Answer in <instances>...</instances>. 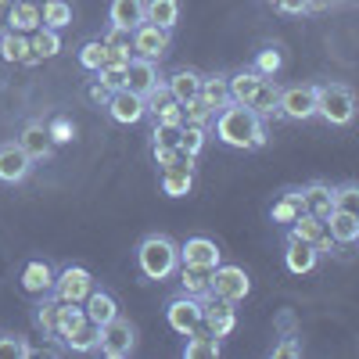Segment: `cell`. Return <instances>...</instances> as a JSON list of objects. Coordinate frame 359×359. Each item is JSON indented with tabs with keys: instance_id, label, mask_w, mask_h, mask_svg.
<instances>
[{
	"instance_id": "cell-1",
	"label": "cell",
	"mask_w": 359,
	"mask_h": 359,
	"mask_svg": "<svg viewBox=\"0 0 359 359\" xmlns=\"http://www.w3.org/2000/svg\"><path fill=\"white\" fill-rule=\"evenodd\" d=\"M212 130L216 140L226 147H237V151H259L266 144V123L248 108V104H223L212 115Z\"/></svg>"
},
{
	"instance_id": "cell-2",
	"label": "cell",
	"mask_w": 359,
	"mask_h": 359,
	"mask_svg": "<svg viewBox=\"0 0 359 359\" xmlns=\"http://www.w3.org/2000/svg\"><path fill=\"white\" fill-rule=\"evenodd\" d=\"M180 266V245L165 233H147L137 245V269L144 280H169Z\"/></svg>"
},
{
	"instance_id": "cell-3",
	"label": "cell",
	"mask_w": 359,
	"mask_h": 359,
	"mask_svg": "<svg viewBox=\"0 0 359 359\" xmlns=\"http://www.w3.org/2000/svg\"><path fill=\"white\" fill-rule=\"evenodd\" d=\"M316 115L331 126H348L355 118V94L345 83H320L316 86Z\"/></svg>"
},
{
	"instance_id": "cell-4",
	"label": "cell",
	"mask_w": 359,
	"mask_h": 359,
	"mask_svg": "<svg viewBox=\"0 0 359 359\" xmlns=\"http://www.w3.org/2000/svg\"><path fill=\"white\" fill-rule=\"evenodd\" d=\"M97 287L94 273H90L86 266H65L54 273V287H50V298H57V302H72V306H83L86 294Z\"/></svg>"
},
{
	"instance_id": "cell-5",
	"label": "cell",
	"mask_w": 359,
	"mask_h": 359,
	"mask_svg": "<svg viewBox=\"0 0 359 359\" xmlns=\"http://www.w3.org/2000/svg\"><path fill=\"white\" fill-rule=\"evenodd\" d=\"M133 348H137V323H130L123 313L101 327V345H97L101 355L126 359V355H133Z\"/></svg>"
},
{
	"instance_id": "cell-6",
	"label": "cell",
	"mask_w": 359,
	"mask_h": 359,
	"mask_svg": "<svg viewBox=\"0 0 359 359\" xmlns=\"http://www.w3.org/2000/svg\"><path fill=\"white\" fill-rule=\"evenodd\" d=\"M252 291V277L245 273L241 266H216L212 269V280H208V294H216V298H226V302H245Z\"/></svg>"
},
{
	"instance_id": "cell-7",
	"label": "cell",
	"mask_w": 359,
	"mask_h": 359,
	"mask_svg": "<svg viewBox=\"0 0 359 359\" xmlns=\"http://www.w3.org/2000/svg\"><path fill=\"white\" fill-rule=\"evenodd\" d=\"M316 115V86L313 83H294V86H280V118H294L306 123Z\"/></svg>"
},
{
	"instance_id": "cell-8",
	"label": "cell",
	"mask_w": 359,
	"mask_h": 359,
	"mask_svg": "<svg viewBox=\"0 0 359 359\" xmlns=\"http://www.w3.org/2000/svg\"><path fill=\"white\" fill-rule=\"evenodd\" d=\"M287 230V237H294V241H306V245H313L316 248V255H331L338 245H334V237L327 233V223L323 219H316V216H309V212H302L291 226H284Z\"/></svg>"
},
{
	"instance_id": "cell-9",
	"label": "cell",
	"mask_w": 359,
	"mask_h": 359,
	"mask_svg": "<svg viewBox=\"0 0 359 359\" xmlns=\"http://www.w3.org/2000/svg\"><path fill=\"white\" fill-rule=\"evenodd\" d=\"M165 50H169V29L151 25V22H140V25L133 29V54H137V57L162 62Z\"/></svg>"
},
{
	"instance_id": "cell-10",
	"label": "cell",
	"mask_w": 359,
	"mask_h": 359,
	"mask_svg": "<svg viewBox=\"0 0 359 359\" xmlns=\"http://www.w3.org/2000/svg\"><path fill=\"white\" fill-rule=\"evenodd\" d=\"M201 320L212 327V334L223 341V338H230V331L237 327V309H233V302H226V298L205 294L201 298Z\"/></svg>"
},
{
	"instance_id": "cell-11",
	"label": "cell",
	"mask_w": 359,
	"mask_h": 359,
	"mask_svg": "<svg viewBox=\"0 0 359 359\" xmlns=\"http://www.w3.org/2000/svg\"><path fill=\"white\" fill-rule=\"evenodd\" d=\"M198 320H201V298L180 291V294H172L165 302V323L172 327L176 334H187Z\"/></svg>"
},
{
	"instance_id": "cell-12",
	"label": "cell",
	"mask_w": 359,
	"mask_h": 359,
	"mask_svg": "<svg viewBox=\"0 0 359 359\" xmlns=\"http://www.w3.org/2000/svg\"><path fill=\"white\" fill-rule=\"evenodd\" d=\"M108 115H111V123L118 126H133L140 123V118L147 115V101L140 94H133V90H111V97H108Z\"/></svg>"
},
{
	"instance_id": "cell-13",
	"label": "cell",
	"mask_w": 359,
	"mask_h": 359,
	"mask_svg": "<svg viewBox=\"0 0 359 359\" xmlns=\"http://www.w3.org/2000/svg\"><path fill=\"white\" fill-rule=\"evenodd\" d=\"M223 262V252L212 237H187L184 245H180V266H205V269H216Z\"/></svg>"
},
{
	"instance_id": "cell-14",
	"label": "cell",
	"mask_w": 359,
	"mask_h": 359,
	"mask_svg": "<svg viewBox=\"0 0 359 359\" xmlns=\"http://www.w3.org/2000/svg\"><path fill=\"white\" fill-rule=\"evenodd\" d=\"M29 172H33V158H29L18 140L15 144H0V184H25Z\"/></svg>"
},
{
	"instance_id": "cell-15",
	"label": "cell",
	"mask_w": 359,
	"mask_h": 359,
	"mask_svg": "<svg viewBox=\"0 0 359 359\" xmlns=\"http://www.w3.org/2000/svg\"><path fill=\"white\" fill-rule=\"evenodd\" d=\"M54 273H57V269H54L47 259H29V262L22 266V273H18V284H22L25 294L43 298V294H50V287H54Z\"/></svg>"
},
{
	"instance_id": "cell-16",
	"label": "cell",
	"mask_w": 359,
	"mask_h": 359,
	"mask_svg": "<svg viewBox=\"0 0 359 359\" xmlns=\"http://www.w3.org/2000/svg\"><path fill=\"white\" fill-rule=\"evenodd\" d=\"M162 83V76H158V65L155 62H147V57H130L126 62V79H123V90H133V94H140V97H147L151 90Z\"/></svg>"
},
{
	"instance_id": "cell-17",
	"label": "cell",
	"mask_w": 359,
	"mask_h": 359,
	"mask_svg": "<svg viewBox=\"0 0 359 359\" xmlns=\"http://www.w3.org/2000/svg\"><path fill=\"white\" fill-rule=\"evenodd\" d=\"M184 338H187V345H184V355L187 359H216L223 352V341L212 334V327H208L205 320H198Z\"/></svg>"
},
{
	"instance_id": "cell-18",
	"label": "cell",
	"mask_w": 359,
	"mask_h": 359,
	"mask_svg": "<svg viewBox=\"0 0 359 359\" xmlns=\"http://www.w3.org/2000/svg\"><path fill=\"white\" fill-rule=\"evenodd\" d=\"M18 147L33 158V162H47V158H54V140H50V133H47V123H25L22 126V137H18Z\"/></svg>"
},
{
	"instance_id": "cell-19",
	"label": "cell",
	"mask_w": 359,
	"mask_h": 359,
	"mask_svg": "<svg viewBox=\"0 0 359 359\" xmlns=\"http://www.w3.org/2000/svg\"><path fill=\"white\" fill-rule=\"evenodd\" d=\"M302 191V208L309 216H316V219H327L334 212V187L331 184H323V180H313V184H306V187H298Z\"/></svg>"
},
{
	"instance_id": "cell-20",
	"label": "cell",
	"mask_w": 359,
	"mask_h": 359,
	"mask_svg": "<svg viewBox=\"0 0 359 359\" xmlns=\"http://www.w3.org/2000/svg\"><path fill=\"white\" fill-rule=\"evenodd\" d=\"M316 262H320V255H316V248H313V245H306V241H294V237H284V266L291 269L294 277H306V273H313Z\"/></svg>"
},
{
	"instance_id": "cell-21",
	"label": "cell",
	"mask_w": 359,
	"mask_h": 359,
	"mask_svg": "<svg viewBox=\"0 0 359 359\" xmlns=\"http://www.w3.org/2000/svg\"><path fill=\"white\" fill-rule=\"evenodd\" d=\"M83 313H86V320H94L97 327H104L108 320L118 316V298L108 287H94L86 294V302H83Z\"/></svg>"
},
{
	"instance_id": "cell-22",
	"label": "cell",
	"mask_w": 359,
	"mask_h": 359,
	"mask_svg": "<svg viewBox=\"0 0 359 359\" xmlns=\"http://www.w3.org/2000/svg\"><path fill=\"white\" fill-rule=\"evenodd\" d=\"M248 108H252L259 118H280V83H277L273 76L262 79L259 90L252 94V101H248Z\"/></svg>"
},
{
	"instance_id": "cell-23",
	"label": "cell",
	"mask_w": 359,
	"mask_h": 359,
	"mask_svg": "<svg viewBox=\"0 0 359 359\" xmlns=\"http://www.w3.org/2000/svg\"><path fill=\"white\" fill-rule=\"evenodd\" d=\"M198 97L212 111H219L223 104H230V72H208V76H201Z\"/></svg>"
},
{
	"instance_id": "cell-24",
	"label": "cell",
	"mask_w": 359,
	"mask_h": 359,
	"mask_svg": "<svg viewBox=\"0 0 359 359\" xmlns=\"http://www.w3.org/2000/svg\"><path fill=\"white\" fill-rule=\"evenodd\" d=\"M323 223H327V233L334 237V245L352 248L359 241V212H341V208H334Z\"/></svg>"
},
{
	"instance_id": "cell-25",
	"label": "cell",
	"mask_w": 359,
	"mask_h": 359,
	"mask_svg": "<svg viewBox=\"0 0 359 359\" xmlns=\"http://www.w3.org/2000/svg\"><path fill=\"white\" fill-rule=\"evenodd\" d=\"M43 22H40V4L36 0H15V4L8 8V29H15V33H36Z\"/></svg>"
},
{
	"instance_id": "cell-26",
	"label": "cell",
	"mask_w": 359,
	"mask_h": 359,
	"mask_svg": "<svg viewBox=\"0 0 359 359\" xmlns=\"http://www.w3.org/2000/svg\"><path fill=\"white\" fill-rule=\"evenodd\" d=\"M165 90H169V97L180 101V104H187L191 97H198V86H201V72L194 69H176L169 79H162Z\"/></svg>"
},
{
	"instance_id": "cell-27",
	"label": "cell",
	"mask_w": 359,
	"mask_h": 359,
	"mask_svg": "<svg viewBox=\"0 0 359 359\" xmlns=\"http://www.w3.org/2000/svg\"><path fill=\"white\" fill-rule=\"evenodd\" d=\"M306 212V208H302V191H284L273 205H269V219H273L277 226H291L298 216H302Z\"/></svg>"
},
{
	"instance_id": "cell-28",
	"label": "cell",
	"mask_w": 359,
	"mask_h": 359,
	"mask_svg": "<svg viewBox=\"0 0 359 359\" xmlns=\"http://www.w3.org/2000/svg\"><path fill=\"white\" fill-rule=\"evenodd\" d=\"M62 345H65V352H79V355L97 352V345H101V327H97L94 320H83Z\"/></svg>"
},
{
	"instance_id": "cell-29",
	"label": "cell",
	"mask_w": 359,
	"mask_h": 359,
	"mask_svg": "<svg viewBox=\"0 0 359 359\" xmlns=\"http://www.w3.org/2000/svg\"><path fill=\"white\" fill-rule=\"evenodd\" d=\"M0 57H4V62L36 65V57L29 54V36L25 33H15V29H4V33H0Z\"/></svg>"
},
{
	"instance_id": "cell-30",
	"label": "cell",
	"mask_w": 359,
	"mask_h": 359,
	"mask_svg": "<svg viewBox=\"0 0 359 359\" xmlns=\"http://www.w3.org/2000/svg\"><path fill=\"white\" fill-rule=\"evenodd\" d=\"M144 22V0H108V25L137 29Z\"/></svg>"
},
{
	"instance_id": "cell-31",
	"label": "cell",
	"mask_w": 359,
	"mask_h": 359,
	"mask_svg": "<svg viewBox=\"0 0 359 359\" xmlns=\"http://www.w3.org/2000/svg\"><path fill=\"white\" fill-rule=\"evenodd\" d=\"M262 79H266V76H259L255 69H237V72H230V101H233V104H248Z\"/></svg>"
},
{
	"instance_id": "cell-32",
	"label": "cell",
	"mask_w": 359,
	"mask_h": 359,
	"mask_svg": "<svg viewBox=\"0 0 359 359\" xmlns=\"http://www.w3.org/2000/svg\"><path fill=\"white\" fill-rule=\"evenodd\" d=\"M144 22L172 33V25L180 22V0H144Z\"/></svg>"
},
{
	"instance_id": "cell-33",
	"label": "cell",
	"mask_w": 359,
	"mask_h": 359,
	"mask_svg": "<svg viewBox=\"0 0 359 359\" xmlns=\"http://www.w3.org/2000/svg\"><path fill=\"white\" fill-rule=\"evenodd\" d=\"M176 273H180V291H184V294H194V298L208 294L212 269H205V266H176Z\"/></svg>"
},
{
	"instance_id": "cell-34",
	"label": "cell",
	"mask_w": 359,
	"mask_h": 359,
	"mask_svg": "<svg viewBox=\"0 0 359 359\" xmlns=\"http://www.w3.org/2000/svg\"><path fill=\"white\" fill-rule=\"evenodd\" d=\"M40 22L47 29H57V33H62L65 25H72V4L69 0H43L40 4Z\"/></svg>"
},
{
	"instance_id": "cell-35",
	"label": "cell",
	"mask_w": 359,
	"mask_h": 359,
	"mask_svg": "<svg viewBox=\"0 0 359 359\" xmlns=\"http://www.w3.org/2000/svg\"><path fill=\"white\" fill-rule=\"evenodd\" d=\"M57 298H50V294H43V298H36V306H33V323H36V331L43 334V338H54V323H57Z\"/></svg>"
},
{
	"instance_id": "cell-36",
	"label": "cell",
	"mask_w": 359,
	"mask_h": 359,
	"mask_svg": "<svg viewBox=\"0 0 359 359\" xmlns=\"http://www.w3.org/2000/svg\"><path fill=\"white\" fill-rule=\"evenodd\" d=\"M57 50H62V36H57V29L40 25L36 33H33V40H29V54L40 62V57H54Z\"/></svg>"
},
{
	"instance_id": "cell-37",
	"label": "cell",
	"mask_w": 359,
	"mask_h": 359,
	"mask_svg": "<svg viewBox=\"0 0 359 359\" xmlns=\"http://www.w3.org/2000/svg\"><path fill=\"white\" fill-rule=\"evenodd\" d=\"M86 320V313H83V306H72V302H62L57 306V323H54V338L57 341H65L76 327Z\"/></svg>"
},
{
	"instance_id": "cell-38",
	"label": "cell",
	"mask_w": 359,
	"mask_h": 359,
	"mask_svg": "<svg viewBox=\"0 0 359 359\" xmlns=\"http://www.w3.org/2000/svg\"><path fill=\"white\" fill-rule=\"evenodd\" d=\"M158 169H187L194 172V155H187L184 147H151Z\"/></svg>"
},
{
	"instance_id": "cell-39",
	"label": "cell",
	"mask_w": 359,
	"mask_h": 359,
	"mask_svg": "<svg viewBox=\"0 0 359 359\" xmlns=\"http://www.w3.org/2000/svg\"><path fill=\"white\" fill-rule=\"evenodd\" d=\"M194 187V172L187 169H162V191L169 198H187Z\"/></svg>"
},
{
	"instance_id": "cell-40",
	"label": "cell",
	"mask_w": 359,
	"mask_h": 359,
	"mask_svg": "<svg viewBox=\"0 0 359 359\" xmlns=\"http://www.w3.org/2000/svg\"><path fill=\"white\" fill-rule=\"evenodd\" d=\"M252 69L259 72V76H277L280 69H284V50L277 47V43H269V47H262L259 54H255V62H252Z\"/></svg>"
},
{
	"instance_id": "cell-41",
	"label": "cell",
	"mask_w": 359,
	"mask_h": 359,
	"mask_svg": "<svg viewBox=\"0 0 359 359\" xmlns=\"http://www.w3.org/2000/svg\"><path fill=\"white\" fill-rule=\"evenodd\" d=\"M208 144V126H201V123H184L180 126V147H184L187 155H201V147Z\"/></svg>"
},
{
	"instance_id": "cell-42",
	"label": "cell",
	"mask_w": 359,
	"mask_h": 359,
	"mask_svg": "<svg viewBox=\"0 0 359 359\" xmlns=\"http://www.w3.org/2000/svg\"><path fill=\"white\" fill-rule=\"evenodd\" d=\"M79 65L86 69V72H97L101 65H104V40L97 36V40H86V43H79Z\"/></svg>"
},
{
	"instance_id": "cell-43",
	"label": "cell",
	"mask_w": 359,
	"mask_h": 359,
	"mask_svg": "<svg viewBox=\"0 0 359 359\" xmlns=\"http://www.w3.org/2000/svg\"><path fill=\"white\" fill-rule=\"evenodd\" d=\"M22 355H29V341L22 334L0 331V359H22Z\"/></svg>"
},
{
	"instance_id": "cell-44",
	"label": "cell",
	"mask_w": 359,
	"mask_h": 359,
	"mask_svg": "<svg viewBox=\"0 0 359 359\" xmlns=\"http://www.w3.org/2000/svg\"><path fill=\"white\" fill-rule=\"evenodd\" d=\"M47 133H50L54 144H69V140L76 137V126H72L69 115H54L50 123H47Z\"/></svg>"
},
{
	"instance_id": "cell-45",
	"label": "cell",
	"mask_w": 359,
	"mask_h": 359,
	"mask_svg": "<svg viewBox=\"0 0 359 359\" xmlns=\"http://www.w3.org/2000/svg\"><path fill=\"white\" fill-rule=\"evenodd\" d=\"M212 108H208L201 97H191L187 104H184V123H201V126H208V123H212Z\"/></svg>"
},
{
	"instance_id": "cell-46",
	"label": "cell",
	"mask_w": 359,
	"mask_h": 359,
	"mask_svg": "<svg viewBox=\"0 0 359 359\" xmlns=\"http://www.w3.org/2000/svg\"><path fill=\"white\" fill-rule=\"evenodd\" d=\"M269 355H273V359H298V355H302V338H298L294 331L284 334L273 348H269Z\"/></svg>"
},
{
	"instance_id": "cell-47",
	"label": "cell",
	"mask_w": 359,
	"mask_h": 359,
	"mask_svg": "<svg viewBox=\"0 0 359 359\" xmlns=\"http://www.w3.org/2000/svg\"><path fill=\"white\" fill-rule=\"evenodd\" d=\"M334 208H341V212H359V187L355 184L334 187Z\"/></svg>"
},
{
	"instance_id": "cell-48",
	"label": "cell",
	"mask_w": 359,
	"mask_h": 359,
	"mask_svg": "<svg viewBox=\"0 0 359 359\" xmlns=\"http://www.w3.org/2000/svg\"><path fill=\"white\" fill-rule=\"evenodd\" d=\"M101 40H104L108 47H126V50H133V29H123V25H108Z\"/></svg>"
},
{
	"instance_id": "cell-49",
	"label": "cell",
	"mask_w": 359,
	"mask_h": 359,
	"mask_svg": "<svg viewBox=\"0 0 359 359\" xmlns=\"http://www.w3.org/2000/svg\"><path fill=\"white\" fill-rule=\"evenodd\" d=\"M94 76H97V79H101V83H104L108 90H123L126 69H123V65H101V69H97Z\"/></svg>"
},
{
	"instance_id": "cell-50",
	"label": "cell",
	"mask_w": 359,
	"mask_h": 359,
	"mask_svg": "<svg viewBox=\"0 0 359 359\" xmlns=\"http://www.w3.org/2000/svg\"><path fill=\"white\" fill-rule=\"evenodd\" d=\"M83 97L90 101V104H97V108H104L108 104V97H111V90L101 83V79H90L86 86H83Z\"/></svg>"
},
{
	"instance_id": "cell-51",
	"label": "cell",
	"mask_w": 359,
	"mask_h": 359,
	"mask_svg": "<svg viewBox=\"0 0 359 359\" xmlns=\"http://www.w3.org/2000/svg\"><path fill=\"white\" fill-rule=\"evenodd\" d=\"M151 147H180V126H155Z\"/></svg>"
},
{
	"instance_id": "cell-52",
	"label": "cell",
	"mask_w": 359,
	"mask_h": 359,
	"mask_svg": "<svg viewBox=\"0 0 359 359\" xmlns=\"http://www.w3.org/2000/svg\"><path fill=\"white\" fill-rule=\"evenodd\" d=\"M273 8L284 15H306L309 11V0H273Z\"/></svg>"
},
{
	"instance_id": "cell-53",
	"label": "cell",
	"mask_w": 359,
	"mask_h": 359,
	"mask_svg": "<svg viewBox=\"0 0 359 359\" xmlns=\"http://www.w3.org/2000/svg\"><path fill=\"white\" fill-rule=\"evenodd\" d=\"M331 4H341V0H309V11H320V8H331Z\"/></svg>"
},
{
	"instance_id": "cell-54",
	"label": "cell",
	"mask_w": 359,
	"mask_h": 359,
	"mask_svg": "<svg viewBox=\"0 0 359 359\" xmlns=\"http://www.w3.org/2000/svg\"><path fill=\"white\" fill-rule=\"evenodd\" d=\"M11 4H15V0H0V11H8Z\"/></svg>"
},
{
	"instance_id": "cell-55",
	"label": "cell",
	"mask_w": 359,
	"mask_h": 359,
	"mask_svg": "<svg viewBox=\"0 0 359 359\" xmlns=\"http://www.w3.org/2000/svg\"><path fill=\"white\" fill-rule=\"evenodd\" d=\"M266 4H273V0H266Z\"/></svg>"
}]
</instances>
